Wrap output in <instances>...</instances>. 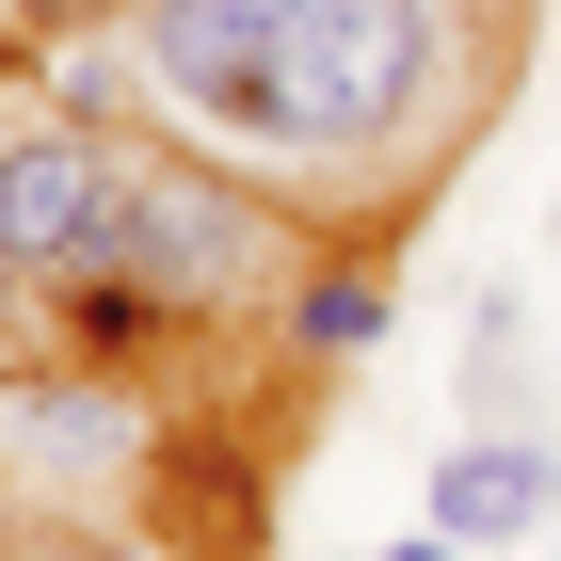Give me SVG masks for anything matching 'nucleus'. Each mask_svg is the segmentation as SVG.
Here are the masks:
<instances>
[{
    "mask_svg": "<svg viewBox=\"0 0 561 561\" xmlns=\"http://www.w3.org/2000/svg\"><path fill=\"white\" fill-rule=\"evenodd\" d=\"M369 561H466V546H449V529H433V514H417V546H369Z\"/></svg>",
    "mask_w": 561,
    "mask_h": 561,
    "instance_id": "6e6552de",
    "label": "nucleus"
},
{
    "mask_svg": "<svg viewBox=\"0 0 561 561\" xmlns=\"http://www.w3.org/2000/svg\"><path fill=\"white\" fill-rule=\"evenodd\" d=\"M176 466V417L145 401V369H16L0 386V497H33L48 529H113L145 514Z\"/></svg>",
    "mask_w": 561,
    "mask_h": 561,
    "instance_id": "f03ea898",
    "label": "nucleus"
},
{
    "mask_svg": "<svg viewBox=\"0 0 561 561\" xmlns=\"http://www.w3.org/2000/svg\"><path fill=\"white\" fill-rule=\"evenodd\" d=\"M546 561H561V529H546Z\"/></svg>",
    "mask_w": 561,
    "mask_h": 561,
    "instance_id": "1a4fd4ad",
    "label": "nucleus"
},
{
    "mask_svg": "<svg viewBox=\"0 0 561 561\" xmlns=\"http://www.w3.org/2000/svg\"><path fill=\"white\" fill-rule=\"evenodd\" d=\"M0 561H145L129 529H0Z\"/></svg>",
    "mask_w": 561,
    "mask_h": 561,
    "instance_id": "0eeeda50",
    "label": "nucleus"
},
{
    "mask_svg": "<svg viewBox=\"0 0 561 561\" xmlns=\"http://www.w3.org/2000/svg\"><path fill=\"white\" fill-rule=\"evenodd\" d=\"M466 433H561V353H546V305L514 273L466 305Z\"/></svg>",
    "mask_w": 561,
    "mask_h": 561,
    "instance_id": "39448f33",
    "label": "nucleus"
},
{
    "mask_svg": "<svg viewBox=\"0 0 561 561\" xmlns=\"http://www.w3.org/2000/svg\"><path fill=\"white\" fill-rule=\"evenodd\" d=\"M433 529L466 561H497V546H546L561 529V433H449L433 449V497H417Z\"/></svg>",
    "mask_w": 561,
    "mask_h": 561,
    "instance_id": "7ed1b4c3",
    "label": "nucleus"
},
{
    "mask_svg": "<svg viewBox=\"0 0 561 561\" xmlns=\"http://www.w3.org/2000/svg\"><path fill=\"white\" fill-rule=\"evenodd\" d=\"M129 129L257 176L305 241H401L529 96V0H129Z\"/></svg>",
    "mask_w": 561,
    "mask_h": 561,
    "instance_id": "f257e3e1",
    "label": "nucleus"
},
{
    "mask_svg": "<svg viewBox=\"0 0 561 561\" xmlns=\"http://www.w3.org/2000/svg\"><path fill=\"white\" fill-rule=\"evenodd\" d=\"M401 337V289H386V241H305L289 305H273V353H289L305 386L321 369H353V353H386Z\"/></svg>",
    "mask_w": 561,
    "mask_h": 561,
    "instance_id": "20e7f679",
    "label": "nucleus"
},
{
    "mask_svg": "<svg viewBox=\"0 0 561 561\" xmlns=\"http://www.w3.org/2000/svg\"><path fill=\"white\" fill-rule=\"evenodd\" d=\"M129 0H0V65H33V48H65V33H113Z\"/></svg>",
    "mask_w": 561,
    "mask_h": 561,
    "instance_id": "423d86ee",
    "label": "nucleus"
}]
</instances>
